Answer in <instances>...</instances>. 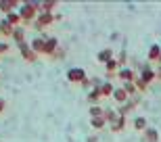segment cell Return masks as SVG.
<instances>
[{
	"mask_svg": "<svg viewBox=\"0 0 161 142\" xmlns=\"http://www.w3.org/2000/svg\"><path fill=\"white\" fill-rule=\"evenodd\" d=\"M19 15H21V21L25 23H34L40 15V4L38 2H23V4L19 6Z\"/></svg>",
	"mask_w": 161,
	"mask_h": 142,
	"instance_id": "cell-1",
	"label": "cell"
},
{
	"mask_svg": "<svg viewBox=\"0 0 161 142\" xmlns=\"http://www.w3.org/2000/svg\"><path fill=\"white\" fill-rule=\"evenodd\" d=\"M54 21H57V15H54V13H40L38 19L34 21V27H36V30H46L48 25H53Z\"/></svg>",
	"mask_w": 161,
	"mask_h": 142,
	"instance_id": "cell-2",
	"label": "cell"
},
{
	"mask_svg": "<svg viewBox=\"0 0 161 142\" xmlns=\"http://www.w3.org/2000/svg\"><path fill=\"white\" fill-rule=\"evenodd\" d=\"M67 79L71 84H80V86H82V84L88 79V75H86V71H84L82 67H73V69L67 71Z\"/></svg>",
	"mask_w": 161,
	"mask_h": 142,
	"instance_id": "cell-3",
	"label": "cell"
},
{
	"mask_svg": "<svg viewBox=\"0 0 161 142\" xmlns=\"http://www.w3.org/2000/svg\"><path fill=\"white\" fill-rule=\"evenodd\" d=\"M19 2L17 0H0V11L4 13V17L6 15H11V13H17L19 11Z\"/></svg>",
	"mask_w": 161,
	"mask_h": 142,
	"instance_id": "cell-4",
	"label": "cell"
},
{
	"mask_svg": "<svg viewBox=\"0 0 161 142\" xmlns=\"http://www.w3.org/2000/svg\"><path fill=\"white\" fill-rule=\"evenodd\" d=\"M19 52L23 54V59L27 61V63H34V61L38 59V54L31 50V46L27 44V42H21V44H19Z\"/></svg>",
	"mask_w": 161,
	"mask_h": 142,
	"instance_id": "cell-5",
	"label": "cell"
},
{
	"mask_svg": "<svg viewBox=\"0 0 161 142\" xmlns=\"http://www.w3.org/2000/svg\"><path fill=\"white\" fill-rule=\"evenodd\" d=\"M125 123H128V121H125V115H117V117L109 123V130L115 132V134H117V132H124L125 130Z\"/></svg>",
	"mask_w": 161,
	"mask_h": 142,
	"instance_id": "cell-6",
	"label": "cell"
},
{
	"mask_svg": "<svg viewBox=\"0 0 161 142\" xmlns=\"http://www.w3.org/2000/svg\"><path fill=\"white\" fill-rule=\"evenodd\" d=\"M117 77L121 79V84H128V82H134V79H136L134 69H130V67H121L119 73H117Z\"/></svg>",
	"mask_w": 161,
	"mask_h": 142,
	"instance_id": "cell-7",
	"label": "cell"
},
{
	"mask_svg": "<svg viewBox=\"0 0 161 142\" xmlns=\"http://www.w3.org/2000/svg\"><path fill=\"white\" fill-rule=\"evenodd\" d=\"M31 50L40 57V54H44V50H46V38H36V40H31Z\"/></svg>",
	"mask_w": 161,
	"mask_h": 142,
	"instance_id": "cell-8",
	"label": "cell"
},
{
	"mask_svg": "<svg viewBox=\"0 0 161 142\" xmlns=\"http://www.w3.org/2000/svg\"><path fill=\"white\" fill-rule=\"evenodd\" d=\"M130 98H132V96L128 94L124 88H115V92H113V101H115V102H119V105H125V102L130 101Z\"/></svg>",
	"mask_w": 161,
	"mask_h": 142,
	"instance_id": "cell-9",
	"label": "cell"
},
{
	"mask_svg": "<svg viewBox=\"0 0 161 142\" xmlns=\"http://www.w3.org/2000/svg\"><path fill=\"white\" fill-rule=\"evenodd\" d=\"M142 142H159V132L155 128H147L142 132Z\"/></svg>",
	"mask_w": 161,
	"mask_h": 142,
	"instance_id": "cell-10",
	"label": "cell"
},
{
	"mask_svg": "<svg viewBox=\"0 0 161 142\" xmlns=\"http://www.w3.org/2000/svg\"><path fill=\"white\" fill-rule=\"evenodd\" d=\"M155 77H157V71H155V69H151V67H144L142 73H140V79H142L147 86H149V82H153Z\"/></svg>",
	"mask_w": 161,
	"mask_h": 142,
	"instance_id": "cell-11",
	"label": "cell"
},
{
	"mask_svg": "<svg viewBox=\"0 0 161 142\" xmlns=\"http://www.w3.org/2000/svg\"><path fill=\"white\" fill-rule=\"evenodd\" d=\"M13 31H15V27H13L6 19H2V21H0V36H4V38H13Z\"/></svg>",
	"mask_w": 161,
	"mask_h": 142,
	"instance_id": "cell-12",
	"label": "cell"
},
{
	"mask_svg": "<svg viewBox=\"0 0 161 142\" xmlns=\"http://www.w3.org/2000/svg\"><path fill=\"white\" fill-rule=\"evenodd\" d=\"M98 92H101V96L105 98V96H113V92H115V88L111 86V82H103L101 84V88H96Z\"/></svg>",
	"mask_w": 161,
	"mask_h": 142,
	"instance_id": "cell-13",
	"label": "cell"
},
{
	"mask_svg": "<svg viewBox=\"0 0 161 142\" xmlns=\"http://www.w3.org/2000/svg\"><path fill=\"white\" fill-rule=\"evenodd\" d=\"M96 61H98V63H103V65H107L109 61H113V52H111V50H101V52L96 54Z\"/></svg>",
	"mask_w": 161,
	"mask_h": 142,
	"instance_id": "cell-14",
	"label": "cell"
},
{
	"mask_svg": "<svg viewBox=\"0 0 161 142\" xmlns=\"http://www.w3.org/2000/svg\"><path fill=\"white\" fill-rule=\"evenodd\" d=\"M40 4V13H53L57 6H59V2H54V0H46V2H38Z\"/></svg>",
	"mask_w": 161,
	"mask_h": 142,
	"instance_id": "cell-15",
	"label": "cell"
},
{
	"mask_svg": "<svg viewBox=\"0 0 161 142\" xmlns=\"http://www.w3.org/2000/svg\"><path fill=\"white\" fill-rule=\"evenodd\" d=\"M109 121L105 117H94V119H90V128H94V130H103V128H107Z\"/></svg>",
	"mask_w": 161,
	"mask_h": 142,
	"instance_id": "cell-16",
	"label": "cell"
},
{
	"mask_svg": "<svg viewBox=\"0 0 161 142\" xmlns=\"http://www.w3.org/2000/svg\"><path fill=\"white\" fill-rule=\"evenodd\" d=\"M88 111H90V119H94V117H105V109H103L101 105H92Z\"/></svg>",
	"mask_w": 161,
	"mask_h": 142,
	"instance_id": "cell-17",
	"label": "cell"
},
{
	"mask_svg": "<svg viewBox=\"0 0 161 142\" xmlns=\"http://www.w3.org/2000/svg\"><path fill=\"white\" fill-rule=\"evenodd\" d=\"M4 19L13 25V27H21V15H19V13H11V15H6Z\"/></svg>",
	"mask_w": 161,
	"mask_h": 142,
	"instance_id": "cell-18",
	"label": "cell"
},
{
	"mask_svg": "<svg viewBox=\"0 0 161 142\" xmlns=\"http://www.w3.org/2000/svg\"><path fill=\"white\" fill-rule=\"evenodd\" d=\"M103 101V96H101V92H98V90H92V92H88V102H90V106L92 105H98V102Z\"/></svg>",
	"mask_w": 161,
	"mask_h": 142,
	"instance_id": "cell-19",
	"label": "cell"
},
{
	"mask_svg": "<svg viewBox=\"0 0 161 142\" xmlns=\"http://www.w3.org/2000/svg\"><path fill=\"white\" fill-rule=\"evenodd\" d=\"M11 40H15L17 44L25 42V30H23V27H15V31H13V38H11Z\"/></svg>",
	"mask_w": 161,
	"mask_h": 142,
	"instance_id": "cell-20",
	"label": "cell"
},
{
	"mask_svg": "<svg viewBox=\"0 0 161 142\" xmlns=\"http://www.w3.org/2000/svg\"><path fill=\"white\" fill-rule=\"evenodd\" d=\"M149 61H161V48L159 46L149 48Z\"/></svg>",
	"mask_w": 161,
	"mask_h": 142,
	"instance_id": "cell-21",
	"label": "cell"
},
{
	"mask_svg": "<svg viewBox=\"0 0 161 142\" xmlns=\"http://www.w3.org/2000/svg\"><path fill=\"white\" fill-rule=\"evenodd\" d=\"M134 130L136 132H144L147 130V119L144 117H136L134 119Z\"/></svg>",
	"mask_w": 161,
	"mask_h": 142,
	"instance_id": "cell-22",
	"label": "cell"
},
{
	"mask_svg": "<svg viewBox=\"0 0 161 142\" xmlns=\"http://www.w3.org/2000/svg\"><path fill=\"white\" fill-rule=\"evenodd\" d=\"M105 69H107L109 71V73H119V69H121V67H119V63H117V61H109V63H107V65H105Z\"/></svg>",
	"mask_w": 161,
	"mask_h": 142,
	"instance_id": "cell-23",
	"label": "cell"
},
{
	"mask_svg": "<svg viewBox=\"0 0 161 142\" xmlns=\"http://www.w3.org/2000/svg\"><path fill=\"white\" fill-rule=\"evenodd\" d=\"M121 88H124V90H125V92H128L130 96H136V92H138V90H136V84H134V82L121 84Z\"/></svg>",
	"mask_w": 161,
	"mask_h": 142,
	"instance_id": "cell-24",
	"label": "cell"
},
{
	"mask_svg": "<svg viewBox=\"0 0 161 142\" xmlns=\"http://www.w3.org/2000/svg\"><path fill=\"white\" fill-rule=\"evenodd\" d=\"M63 57H65V50H63V48H59V50H57L50 59H63Z\"/></svg>",
	"mask_w": 161,
	"mask_h": 142,
	"instance_id": "cell-25",
	"label": "cell"
},
{
	"mask_svg": "<svg viewBox=\"0 0 161 142\" xmlns=\"http://www.w3.org/2000/svg\"><path fill=\"white\" fill-rule=\"evenodd\" d=\"M125 59H128V54H125V52H121V54H119V59H117L119 67H124V65H125Z\"/></svg>",
	"mask_w": 161,
	"mask_h": 142,
	"instance_id": "cell-26",
	"label": "cell"
},
{
	"mask_svg": "<svg viewBox=\"0 0 161 142\" xmlns=\"http://www.w3.org/2000/svg\"><path fill=\"white\" fill-rule=\"evenodd\" d=\"M8 50V44H4V42H0V54L2 52H6Z\"/></svg>",
	"mask_w": 161,
	"mask_h": 142,
	"instance_id": "cell-27",
	"label": "cell"
},
{
	"mask_svg": "<svg viewBox=\"0 0 161 142\" xmlns=\"http://www.w3.org/2000/svg\"><path fill=\"white\" fill-rule=\"evenodd\" d=\"M4 109H6V102L4 98H0V113H4Z\"/></svg>",
	"mask_w": 161,
	"mask_h": 142,
	"instance_id": "cell-28",
	"label": "cell"
},
{
	"mask_svg": "<svg viewBox=\"0 0 161 142\" xmlns=\"http://www.w3.org/2000/svg\"><path fill=\"white\" fill-rule=\"evenodd\" d=\"M157 79H161V67L157 69Z\"/></svg>",
	"mask_w": 161,
	"mask_h": 142,
	"instance_id": "cell-29",
	"label": "cell"
},
{
	"mask_svg": "<svg viewBox=\"0 0 161 142\" xmlns=\"http://www.w3.org/2000/svg\"><path fill=\"white\" fill-rule=\"evenodd\" d=\"M88 142H96V136H90V138H88Z\"/></svg>",
	"mask_w": 161,
	"mask_h": 142,
	"instance_id": "cell-30",
	"label": "cell"
}]
</instances>
